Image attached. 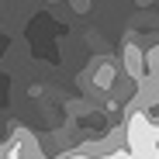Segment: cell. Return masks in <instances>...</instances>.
Segmentation results:
<instances>
[{"label":"cell","instance_id":"1","mask_svg":"<svg viewBox=\"0 0 159 159\" xmlns=\"http://www.w3.org/2000/svg\"><path fill=\"white\" fill-rule=\"evenodd\" d=\"M128 152H131V159H159V142H145V145H135Z\"/></svg>","mask_w":159,"mask_h":159}]
</instances>
